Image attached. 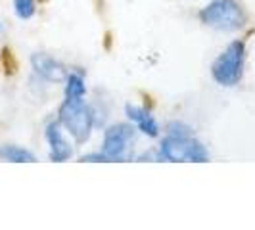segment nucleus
<instances>
[{"mask_svg": "<svg viewBox=\"0 0 255 230\" xmlns=\"http://www.w3.org/2000/svg\"><path fill=\"white\" fill-rule=\"evenodd\" d=\"M67 87H65V98H85V81L83 75L79 73H71L65 77Z\"/></svg>", "mask_w": 255, "mask_h": 230, "instance_id": "9d476101", "label": "nucleus"}, {"mask_svg": "<svg viewBox=\"0 0 255 230\" xmlns=\"http://www.w3.org/2000/svg\"><path fill=\"white\" fill-rule=\"evenodd\" d=\"M246 58V46L240 40H234L227 46V50L219 56L213 64V79L223 87H232L240 81Z\"/></svg>", "mask_w": 255, "mask_h": 230, "instance_id": "7ed1b4c3", "label": "nucleus"}, {"mask_svg": "<svg viewBox=\"0 0 255 230\" xmlns=\"http://www.w3.org/2000/svg\"><path fill=\"white\" fill-rule=\"evenodd\" d=\"M31 65H33V69H35V73L38 77H42L44 81H50V83L64 81L67 77L64 65L60 62H56L48 54H33L31 56Z\"/></svg>", "mask_w": 255, "mask_h": 230, "instance_id": "0eeeda50", "label": "nucleus"}, {"mask_svg": "<svg viewBox=\"0 0 255 230\" xmlns=\"http://www.w3.org/2000/svg\"><path fill=\"white\" fill-rule=\"evenodd\" d=\"M132 142V128L128 125H114L104 134L102 155L106 161H123Z\"/></svg>", "mask_w": 255, "mask_h": 230, "instance_id": "39448f33", "label": "nucleus"}, {"mask_svg": "<svg viewBox=\"0 0 255 230\" xmlns=\"http://www.w3.org/2000/svg\"><path fill=\"white\" fill-rule=\"evenodd\" d=\"M60 123L77 142H87L92 130V114L83 98H65L60 108Z\"/></svg>", "mask_w": 255, "mask_h": 230, "instance_id": "f257e3e1", "label": "nucleus"}, {"mask_svg": "<svg viewBox=\"0 0 255 230\" xmlns=\"http://www.w3.org/2000/svg\"><path fill=\"white\" fill-rule=\"evenodd\" d=\"M13 10L17 17L29 19L35 13V0H13Z\"/></svg>", "mask_w": 255, "mask_h": 230, "instance_id": "9b49d317", "label": "nucleus"}, {"mask_svg": "<svg viewBox=\"0 0 255 230\" xmlns=\"http://www.w3.org/2000/svg\"><path fill=\"white\" fill-rule=\"evenodd\" d=\"M46 140L50 146V157L54 161H65L71 157V144L64 136V130H62V123L60 121H54L46 128Z\"/></svg>", "mask_w": 255, "mask_h": 230, "instance_id": "423d86ee", "label": "nucleus"}, {"mask_svg": "<svg viewBox=\"0 0 255 230\" xmlns=\"http://www.w3.org/2000/svg\"><path fill=\"white\" fill-rule=\"evenodd\" d=\"M127 115L136 123V127L140 128L144 134H148V136H157V132H159L157 123H155V119H153L146 110L136 108V106H127Z\"/></svg>", "mask_w": 255, "mask_h": 230, "instance_id": "6e6552de", "label": "nucleus"}, {"mask_svg": "<svg viewBox=\"0 0 255 230\" xmlns=\"http://www.w3.org/2000/svg\"><path fill=\"white\" fill-rule=\"evenodd\" d=\"M161 155L169 161H207V152L190 134H169L161 142Z\"/></svg>", "mask_w": 255, "mask_h": 230, "instance_id": "20e7f679", "label": "nucleus"}, {"mask_svg": "<svg viewBox=\"0 0 255 230\" xmlns=\"http://www.w3.org/2000/svg\"><path fill=\"white\" fill-rule=\"evenodd\" d=\"M0 157H4L6 161H13V163H31L35 161V155L27 152L19 146H2L0 148Z\"/></svg>", "mask_w": 255, "mask_h": 230, "instance_id": "1a4fd4ad", "label": "nucleus"}, {"mask_svg": "<svg viewBox=\"0 0 255 230\" xmlns=\"http://www.w3.org/2000/svg\"><path fill=\"white\" fill-rule=\"evenodd\" d=\"M200 19L219 31H234L244 25L246 15L234 0H213L202 10Z\"/></svg>", "mask_w": 255, "mask_h": 230, "instance_id": "f03ea898", "label": "nucleus"}]
</instances>
